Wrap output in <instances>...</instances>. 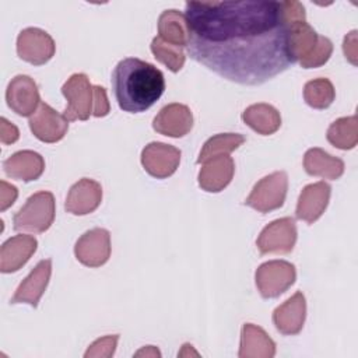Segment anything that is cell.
Returning a JSON list of instances; mask_svg holds the SVG:
<instances>
[{
	"label": "cell",
	"instance_id": "cell-9",
	"mask_svg": "<svg viewBox=\"0 0 358 358\" xmlns=\"http://www.w3.org/2000/svg\"><path fill=\"white\" fill-rule=\"evenodd\" d=\"M56 52L53 38L43 29L25 28L18 34L17 38V53L20 59L41 66L49 62Z\"/></svg>",
	"mask_w": 358,
	"mask_h": 358
},
{
	"label": "cell",
	"instance_id": "cell-14",
	"mask_svg": "<svg viewBox=\"0 0 358 358\" xmlns=\"http://www.w3.org/2000/svg\"><path fill=\"white\" fill-rule=\"evenodd\" d=\"M193 127V115L183 103L165 105L152 120V129L164 136L179 138L186 136Z\"/></svg>",
	"mask_w": 358,
	"mask_h": 358
},
{
	"label": "cell",
	"instance_id": "cell-26",
	"mask_svg": "<svg viewBox=\"0 0 358 358\" xmlns=\"http://www.w3.org/2000/svg\"><path fill=\"white\" fill-rule=\"evenodd\" d=\"M327 141L340 150H351L358 143L357 116H347L334 120L327 129Z\"/></svg>",
	"mask_w": 358,
	"mask_h": 358
},
{
	"label": "cell",
	"instance_id": "cell-15",
	"mask_svg": "<svg viewBox=\"0 0 358 358\" xmlns=\"http://www.w3.org/2000/svg\"><path fill=\"white\" fill-rule=\"evenodd\" d=\"M52 274V260H41L31 273L22 280V282L15 289V294L10 299V303H28L34 308L38 306L41 296L43 295Z\"/></svg>",
	"mask_w": 358,
	"mask_h": 358
},
{
	"label": "cell",
	"instance_id": "cell-22",
	"mask_svg": "<svg viewBox=\"0 0 358 358\" xmlns=\"http://www.w3.org/2000/svg\"><path fill=\"white\" fill-rule=\"evenodd\" d=\"M275 354V343L259 326L245 323L241 333L239 358H271Z\"/></svg>",
	"mask_w": 358,
	"mask_h": 358
},
{
	"label": "cell",
	"instance_id": "cell-20",
	"mask_svg": "<svg viewBox=\"0 0 358 358\" xmlns=\"http://www.w3.org/2000/svg\"><path fill=\"white\" fill-rule=\"evenodd\" d=\"M38 242L31 235L8 238L0 248V271L14 273L20 270L35 253Z\"/></svg>",
	"mask_w": 358,
	"mask_h": 358
},
{
	"label": "cell",
	"instance_id": "cell-3",
	"mask_svg": "<svg viewBox=\"0 0 358 358\" xmlns=\"http://www.w3.org/2000/svg\"><path fill=\"white\" fill-rule=\"evenodd\" d=\"M288 53L292 63L298 62L303 69H315L330 59L333 43L319 35L306 20L298 21L288 27Z\"/></svg>",
	"mask_w": 358,
	"mask_h": 358
},
{
	"label": "cell",
	"instance_id": "cell-29",
	"mask_svg": "<svg viewBox=\"0 0 358 358\" xmlns=\"http://www.w3.org/2000/svg\"><path fill=\"white\" fill-rule=\"evenodd\" d=\"M151 52L159 63L165 64L173 73H178L185 64L186 56H185L183 48L168 43V42L162 41L159 36H155L152 39Z\"/></svg>",
	"mask_w": 358,
	"mask_h": 358
},
{
	"label": "cell",
	"instance_id": "cell-17",
	"mask_svg": "<svg viewBox=\"0 0 358 358\" xmlns=\"http://www.w3.org/2000/svg\"><path fill=\"white\" fill-rule=\"evenodd\" d=\"M102 201L101 185L88 178L76 182L67 194L64 208L73 215H87L98 208Z\"/></svg>",
	"mask_w": 358,
	"mask_h": 358
},
{
	"label": "cell",
	"instance_id": "cell-6",
	"mask_svg": "<svg viewBox=\"0 0 358 358\" xmlns=\"http://www.w3.org/2000/svg\"><path fill=\"white\" fill-rule=\"evenodd\" d=\"M62 94L67 101L64 117L69 122L87 120L92 115L94 85L84 73H76L63 84Z\"/></svg>",
	"mask_w": 358,
	"mask_h": 358
},
{
	"label": "cell",
	"instance_id": "cell-35",
	"mask_svg": "<svg viewBox=\"0 0 358 358\" xmlns=\"http://www.w3.org/2000/svg\"><path fill=\"white\" fill-rule=\"evenodd\" d=\"M141 355H145V357H148V355H151V357H161V352L154 345H147L145 348H143V350L136 352V357H141Z\"/></svg>",
	"mask_w": 358,
	"mask_h": 358
},
{
	"label": "cell",
	"instance_id": "cell-2",
	"mask_svg": "<svg viewBox=\"0 0 358 358\" xmlns=\"http://www.w3.org/2000/svg\"><path fill=\"white\" fill-rule=\"evenodd\" d=\"M112 87L122 110L140 113L150 109L161 98L165 78L154 64L137 57H126L113 69Z\"/></svg>",
	"mask_w": 358,
	"mask_h": 358
},
{
	"label": "cell",
	"instance_id": "cell-4",
	"mask_svg": "<svg viewBox=\"0 0 358 358\" xmlns=\"http://www.w3.org/2000/svg\"><path fill=\"white\" fill-rule=\"evenodd\" d=\"M56 203L50 192L42 190L28 197L25 204L13 217L15 231H28L42 234L50 228L55 221Z\"/></svg>",
	"mask_w": 358,
	"mask_h": 358
},
{
	"label": "cell",
	"instance_id": "cell-23",
	"mask_svg": "<svg viewBox=\"0 0 358 358\" xmlns=\"http://www.w3.org/2000/svg\"><path fill=\"white\" fill-rule=\"evenodd\" d=\"M303 168L308 175L336 180L344 173L343 159L330 155L322 148H309L303 155Z\"/></svg>",
	"mask_w": 358,
	"mask_h": 358
},
{
	"label": "cell",
	"instance_id": "cell-21",
	"mask_svg": "<svg viewBox=\"0 0 358 358\" xmlns=\"http://www.w3.org/2000/svg\"><path fill=\"white\" fill-rule=\"evenodd\" d=\"M3 168L7 176L11 179L31 182L36 180L45 171L43 157L31 150H22L14 152L3 162Z\"/></svg>",
	"mask_w": 358,
	"mask_h": 358
},
{
	"label": "cell",
	"instance_id": "cell-19",
	"mask_svg": "<svg viewBox=\"0 0 358 358\" xmlns=\"http://www.w3.org/2000/svg\"><path fill=\"white\" fill-rule=\"evenodd\" d=\"M306 301L301 291L295 292L273 312V323L284 336L298 334L305 323Z\"/></svg>",
	"mask_w": 358,
	"mask_h": 358
},
{
	"label": "cell",
	"instance_id": "cell-12",
	"mask_svg": "<svg viewBox=\"0 0 358 358\" xmlns=\"http://www.w3.org/2000/svg\"><path fill=\"white\" fill-rule=\"evenodd\" d=\"M6 101L8 108L20 116H32L41 105L39 91L29 76H15L7 87Z\"/></svg>",
	"mask_w": 358,
	"mask_h": 358
},
{
	"label": "cell",
	"instance_id": "cell-18",
	"mask_svg": "<svg viewBox=\"0 0 358 358\" xmlns=\"http://www.w3.org/2000/svg\"><path fill=\"white\" fill-rule=\"evenodd\" d=\"M331 187L329 183L320 180L305 186L299 194L295 215L296 218L313 224L324 213L330 200Z\"/></svg>",
	"mask_w": 358,
	"mask_h": 358
},
{
	"label": "cell",
	"instance_id": "cell-32",
	"mask_svg": "<svg viewBox=\"0 0 358 358\" xmlns=\"http://www.w3.org/2000/svg\"><path fill=\"white\" fill-rule=\"evenodd\" d=\"M18 190L15 186L7 183L6 180L0 182V210H7L17 199Z\"/></svg>",
	"mask_w": 358,
	"mask_h": 358
},
{
	"label": "cell",
	"instance_id": "cell-30",
	"mask_svg": "<svg viewBox=\"0 0 358 358\" xmlns=\"http://www.w3.org/2000/svg\"><path fill=\"white\" fill-rule=\"evenodd\" d=\"M117 340H119L117 334L105 336L102 338H98L96 341H94L88 347V350L84 354V357L85 358H90V357H112L113 352H115Z\"/></svg>",
	"mask_w": 358,
	"mask_h": 358
},
{
	"label": "cell",
	"instance_id": "cell-5",
	"mask_svg": "<svg viewBox=\"0 0 358 358\" xmlns=\"http://www.w3.org/2000/svg\"><path fill=\"white\" fill-rule=\"evenodd\" d=\"M288 176L284 171H275L262 178L245 199V206L252 207L259 213H270L280 208L287 196Z\"/></svg>",
	"mask_w": 358,
	"mask_h": 358
},
{
	"label": "cell",
	"instance_id": "cell-28",
	"mask_svg": "<svg viewBox=\"0 0 358 358\" xmlns=\"http://www.w3.org/2000/svg\"><path fill=\"white\" fill-rule=\"evenodd\" d=\"M336 98V91L330 80L313 78L303 85V99L315 109L329 108Z\"/></svg>",
	"mask_w": 358,
	"mask_h": 358
},
{
	"label": "cell",
	"instance_id": "cell-34",
	"mask_svg": "<svg viewBox=\"0 0 358 358\" xmlns=\"http://www.w3.org/2000/svg\"><path fill=\"white\" fill-rule=\"evenodd\" d=\"M20 131L15 124L10 123L6 117L0 119V140L3 144H13L18 140Z\"/></svg>",
	"mask_w": 358,
	"mask_h": 358
},
{
	"label": "cell",
	"instance_id": "cell-25",
	"mask_svg": "<svg viewBox=\"0 0 358 358\" xmlns=\"http://www.w3.org/2000/svg\"><path fill=\"white\" fill-rule=\"evenodd\" d=\"M242 120L262 136L275 133L281 126L280 112L268 103H253L242 113Z\"/></svg>",
	"mask_w": 358,
	"mask_h": 358
},
{
	"label": "cell",
	"instance_id": "cell-1",
	"mask_svg": "<svg viewBox=\"0 0 358 358\" xmlns=\"http://www.w3.org/2000/svg\"><path fill=\"white\" fill-rule=\"evenodd\" d=\"M185 17L187 53L222 78L259 85L294 64L281 1H187Z\"/></svg>",
	"mask_w": 358,
	"mask_h": 358
},
{
	"label": "cell",
	"instance_id": "cell-31",
	"mask_svg": "<svg viewBox=\"0 0 358 358\" xmlns=\"http://www.w3.org/2000/svg\"><path fill=\"white\" fill-rule=\"evenodd\" d=\"M110 105L106 96V90L99 85H94V105H92V116L103 117L109 113Z\"/></svg>",
	"mask_w": 358,
	"mask_h": 358
},
{
	"label": "cell",
	"instance_id": "cell-33",
	"mask_svg": "<svg viewBox=\"0 0 358 358\" xmlns=\"http://www.w3.org/2000/svg\"><path fill=\"white\" fill-rule=\"evenodd\" d=\"M343 52L345 59L351 63V64H357V55H358V49H357V31H351L350 34H347L344 36V42H343Z\"/></svg>",
	"mask_w": 358,
	"mask_h": 358
},
{
	"label": "cell",
	"instance_id": "cell-8",
	"mask_svg": "<svg viewBox=\"0 0 358 358\" xmlns=\"http://www.w3.org/2000/svg\"><path fill=\"white\" fill-rule=\"evenodd\" d=\"M296 242V225L294 218L284 217L274 220L266 225L257 241L256 246L262 255L267 253H289Z\"/></svg>",
	"mask_w": 358,
	"mask_h": 358
},
{
	"label": "cell",
	"instance_id": "cell-13",
	"mask_svg": "<svg viewBox=\"0 0 358 358\" xmlns=\"http://www.w3.org/2000/svg\"><path fill=\"white\" fill-rule=\"evenodd\" d=\"M28 123L34 136L43 143L60 141L69 130V120L64 115H60L45 102H41Z\"/></svg>",
	"mask_w": 358,
	"mask_h": 358
},
{
	"label": "cell",
	"instance_id": "cell-10",
	"mask_svg": "<svg viewBox=\"0 0 358 358\" xmlns=\"http://www.w3.org/2000/svg\"><path fill=\"white\" fill-rule=\"evenodd\" d=\"M180 150L165 143L152 141L141 151V164L147 173L165 179L175 173L180 162Z\"/></svg>",
	"mask_w": 358,
	"mask_h": 358
},
{
	"label": "cell",
	"instance_id": "cell-7",
	"mask_svg": "<svg viewBox=\"0 0 358 358\" xmlns=\"http://www.w3.org/2000/svg\"><path fill=\"white\" fill-rule=\"evenodd\" d=\"M296 280L295 266L285 260H270L260 264L255 274L256 287L263 298H277Z\"/></svg>",
	"mask_w": 358,
	"mask_h": 358
},
{
	"label": "cell",
	"instance_id": "cell-27",
	"mask_svg": "<svg viewBox=\"0 0 358 358\" xmlns=\"http://www.w3.org/2000/svg\"><path fill=\"white\" fill-rule=\"evenodd\" d=\"M245 143V137L242 134L238 133H220L215 134L213 137H210L197 158L199 164H203L204 161L217 157V155H222V154H228L235 151L239 145H242Z\"/></svg>",
	"mask_w": 358,
	"mask_h": 358
},
{
	"label": "cell",
	"instance_id": "cell-24",
	"mask_svg": "<svg viewBox=\"0 0 358 358\" xmlns=\"http://www.w3.org/2000/svg\"><path fill=\"white\" fill-rule=\"evenodd\" d=\"M158 36L179 48L187 46L190 31L185 14L178 10H165L158 18Z\"/></svg>",
	"mask_w": 358,
	"mask_h": 358
},
{
	"label": "cell",
	"instance_id": "cell-16",
	"mask_svg": "<svg viewBox=\"0 0 358 358\" xmlns=\"http://www.w3.org/2000/svg\"><path fill=\"white\" fill-rule=\"evenodd\" d=\"M234 172L235 164L228 154L213 157L203 162L199 172V185L208 193H218L231 183Z\"/></svg>",
	"mask_w": 358,
	"mask_h": 358
},
{
	"label": "cell",
	"instance_id": "cell-11",
	"mask_svg": "<svg viewBox=\"0 0 358 358\" xmlns=\"http://www.w3.org/2000/svg\"><path fill=\"white\" fill-rule=\"evenodd\" d=\"M74 255L87 267H101L110 256V234L103 228L87 231L76 242Z\"/></svg>",
	"mask_w": 358,
	"mask_h": 358
}]
</instances>
